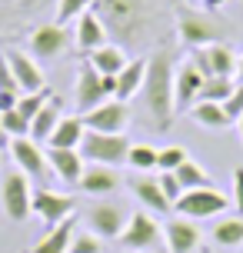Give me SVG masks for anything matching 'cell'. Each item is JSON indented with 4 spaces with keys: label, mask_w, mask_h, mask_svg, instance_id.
I'll use <instances>...</instances> for the list:
<instances>
[{
    "label": "cell",
    "mask_w": 243,
    "mask_h": 253,
    "mask_svg": "<svg viewBox=\"0 0 243 253\" xmlns=\"http://www.w3.org/2000/svg\"><path fill=\"white\" fill-rule=\"evenodd\" d=\"M160 190H163V197L170 203H177L180 197H183V187H180V180H177V173H160Z\"/></svg>",
    "instance_id": "obj_36"
},
{
    "label": "cell",
    "mask_w": 243,
    "mask_h": 253,
    "mask_svg": "<svg viewBox=\"0 0 243 253\" xmlns=\"http://www.w3.org/2000/svg\"><path fill=\"white\" fill-rule=\"evenodd\" d=\"M237 84H233V77H206L203 87H200V97L197 100H206V103H223L230 97Z\"/></svg>",
    "instance_id": "obj_28"
},
{
    "label": "cell",
    "mask_w": 243,
    "mask_h": 253,
    "mask_svg": "<svg viewBox=\"0 0 243 253\" xmlns=\"http://www.w3.org/2000/svg\"><path fill=\"white\" fill-rule=\"evenodd\" d=\"M77 187L83 193H90V197H107V193H114L120 187V173H117V167L90 164V167H83V177H80Z\"/></svg>",
    "instance_id": "obj_19"
},
{
    "label": "cell",
    "mask_w": 243,
    "mask_h": 253,
    "mask_svg": "<svg viewBox=\"0 0 243 253\" xmlns=\"http://www.w3.org/2000/svg\"><path fill=\"white\" fill-rule=\"evenodd\" d=\"M237 84H243V57H237Z\"/></svg>",
    "instance_id": "obj_43"
},
{
    "label": "cell",
    "mask_w": 243,
    "mask_h": 253,
    "mask_svg": "<svg viewBox=\"0 0 243 253\" xmlns=\"http://www.w3.org/2000/svg\"><path fill=\"white\" fill-rule=\"evenodd\" d=\"M100 84H103L107 97H117V77H100Z\"/></svg>",
    "instance_id": "obj_41"
},
{
    "label": "cell",
    "mask_w": 243,
    "mask_h": 253,
    "mask_svg": "<svg viewBox=\"0 0 243 253\" xmlns=\"http://www.w3.org/2000/svg\"><path fill=\"white\" fill-rule=\"evenodd\" d=\"M143 77H147V57H137V60H130L120 74H117V97L114 100H123L127 103L130 97H137L143 87Z\"/></svg>",
    "instance_id": "obj_22"
},
{
    "label": "cell",
    "mask_w": 243,
    "mask_h": 253,
    "mask_svg": "<svg viewBox=\"0 0 243 253\" xmlns=\"http://www.w3.org/2000/svg\"><path fill=\"white\" fill-rule=\"evenodd\" d=\"M107 43V27H103V20L97 17V13H80L77 17V47L83 53H93L97 47H103Z\"/></svg>",
    "instance_id": "obj_21"
},
{
    "label": "cell",
    "mask_w": 243,
    "mask_h": 253,
    "mask_svg": "<svg viewBox=\"0 0 243 253\" xmlns=\"http://www.w3.org/2000/svg\"><path fill=\"white\" fill-rule=\"evenodd\" d=\"M7 20H10V13H7V10H0V30L7 27Z\"/></svg>",
    "instance_id": "obj_44"
},
{
    "label": "cell",
    "mask_w": 243,
    "mask_h": 253,
    "mask_svg": "<svg viewBox=\"0 0 243 253\" xmlns=\"http://www.w3.org/2000/svg\"><path fill=\"white\" fill-rule=\"evenodd\" d=\"M0 130L7 133V137H30V120L27 117H20V110L13 107V110H7V114H0Z\"/></svg>",
    "instance_id": "obj_32"
},
{
    "label": "cell",
    "mask_w": 243,
    "mask_h": 253,
    "mask_svg": "<svg viewBox=\"0 0 243 253\" xmlns=\"http://www.w3.org/2000/svg\"><path fill=\"white\" fill-rule=\"evenodd\" d=\"M74 227H77V213L60 220L57 227H50V233L37 240V247L30 253H70V240H74Z\"/></svg>",
    "instance_id": "obj_23"
},
{
    "label": "cell",
    "mask_w": 243,
    "mask_h": 253,
    "mask_svg": "<svg viewBox=\"0 0 243 253\" xmlns=\"http://www.w3.org/2000/svg\"><path fill=\"white\" fill-rule=\"evenodd\" d=\"M87 63L100 77H117L130 60H127V53H123V47H117V43H103V47H97V50L90 53Z\"/></svg>",
    "instance_id": "obj_24"
},
{
    "label": "cell",
    "mask_w": 243,
    "mask_h": 253,
    "mask_svg": "<svg viewBox=\"0 0 243 253\" xmlns=\"http://www.w3.org/2000/svg\"><path fill=\"white\" fill-rule=\"evenodd\" d=\"M177 173V180H180V187L183 190H200V187H213L210 183V173H206L200 164H193V160H183V164L173 170Z\"/></svg>",
    "instance_id": "obj_29"
},
{
    "label": "cell",
    "mask_w": 243,
    "mask_h": 253,
    "mask_svg": "<svg viewBox=\"0 0 243 253\" xmlns=\"http://www.w3.org/2000/svg\"><path fill=\"white\" fill-rule=\"evenodd\" d=\"M3 60L10 63L13 77H17V84H20V93H37L43 90V70L37 67L34 57H27L24 50H3Z\"/></svg>",
    "instance_id": "obj_17"
},
{
    "label": "cell",
    "mask_w": 243,
    "mask_h": 253,
    "mask_svg": "<svg viewBox=\"0 0 243 253\" xmlns=\"http://www.w3.org/2000/svg\"><path fill=\"white\" fill-rule=\"evenodd\" d=\"M183 160H190V157H187V150H183L180 143H170V147H163V150H160V157H157V170H160V173H173Z\"/></svg>",
    "instance_id": "obj_33"
},
{
    "label": "cell",
    "mask_w": 243,
    "mask_h": 253,
    "mask_svg": "<svg viewBox=\"0 0 243 253\" xmlns=\"http://www.w3.org/2000/svg\"><path fill=\"white\" fill-rule=\"evenodd\" d=\"M70 253H103V243L97 233H77L70 240Z\"/></svg>",
    "instance_id": "obj_35"
},
{
    "label": "cell",
    "mask_w": 243,
    "mask_h": 253,
    "mask_svg": "<svg viewBox=\"0 0 243 253\" xmlns=\"http://www.w3.org/2000/svg\"><path fill=\"white\" fill-rule=\"evenodd\" d=\"M107 34L120 37L123 43H140V37L150 27V7L143 0H97Z\"/></svg>",
    "instance_id": "obj_2"
},
{
    "label": "cell",
    "mask_w": 243,
    "mask_h": 253,
    "mask_svg": "<svg viewBox=\"0 0 243 253\" xmlns=\"http://www.w3.org/2000/svg\"><path fill=\"white\" fill-rule=\"evenodd\" d=\"M163 240H166V250L170 253H197L203 233H200V227H197V220L173 216V220L163 223Z\"/></svg>",
    "instance_id": "obj_13"
},
{
    "label": "cell",
    "mask_w": 243,
    "mask_h": 253,
    "mask_svg": "<svg viewBox=\"0 0 243 253\" xmlns=\"http://www.w3.org/2000/svg\"><path fill=\"white\" fill-rule=\"evenodd\" d=\"M130 216L123 213L120 203H93L87 210V223H90V233H97L100 240H120V233L127 227Z\"/></svg>",
    "instance_id": "obj_9"
},
{
    "label": "cell",
    "mask_w": 243,
    "mask_h": 253,
    "mask_svg": "<svg viewBox=\"0 0 243 253\" xmlns=\"http://www.w3.org/2000/svg\"><path fill=\"white\" fill-rule=\"evenodd\" d=\"M233 207H237V213L243 216V167L233 170Z\"/></svg>",
    "instance_id": "obj_39"
},
{
    "label": "cell",
    "mask_w": 243,
    "mask_h": 253,
    "mask_svg": "<svg viewBox=\"0 0 243 253\" xmlns=\"http://www.w3.org/2000/svg\"><path fill=\"white\" fill-rule=\"evenodd\" d=\"M64 117H60V103L57 100H47L43 107L37 110V117L30 120V140H37V143H47L53 137V130L60 124Z\"/></svg>",
    "instance_id": "obj_25"
},
{
    "label": "cell",
    "mask_w": 243,
    "mask_h": 253,
    "mask_svg": "<svg viewBox=\"0 0 243 253\" xmlns=\"http://www.w3.org/2000/svg\"><path fill=\"white\" fill-rule=\"evenodd\" d=\"M193 63L203 77H237V53L227 43H206L193 50Z\"/></svg>",
    "instance_id": "obj_11"
},
{
    "label": "cell",
    "mask_w": 243,
    "mask_h": 253,
    "mask_svg": "<svg viewBox=\"0 0 243 253\" xmlns=\"http://www.w3.org/2000/svg\"><path fill=\"white\" fill-rule=\"evenodd\" d=\"M127 253H137V250H127Z\"/></svg>",
    "instance_id": "obj_47"
},
{
    "label": "cell",
    "mask_w": 243,
    "mask_h": 253,
    "mask_svg": "<svg viewBox=\"0 0 243 253\" xmlns=\"http://www.w3.org/2000/svg\"><path fill=\"white\" fill-rule=\"evenodd\" d=\"M157 157H160V150L157 147H150V143H130V153H127V164L133 167V170H157Z\"/></svg>",
    "instance_id": "obj_31"
},
{
    "label": "cell",
    "mask_w": 243,
    "mask_h": 253,
    "mask_svg": "<svg viewBox=\"0 0 243 253\" xmlns=\"http://www.w3.org/2000/svg\"><path fill=\"white\" fill-rule=\"evenodd\" d=\"M103 100H110L107 93H103V84H100V74L90 67V63H83L77 74V87H74V103H77L80 117L90 114L93 107H100Z\"/></svg>",
    "instance_id": "obj_16"
},
{
    "label": "cell",
    "mask_w": 243,
    "mask_h": 253,
    "mask_svg": "<svg viewBox=\"0 0 243 253\" xmlns=\"http://www.w3.org/2000/svg\"><path fill=\"white\" fill-rule=\"evenodd\" d=\"M34 213H37L43 223L57 227L60 220H67V216L77 213V200H74L70 193H60V190L37 187L34 190Z\"/></svg>",
    "instance_id": "obj_7"
},
{
    "label": "cell",
    "mask_w": 243,
    "mask_h": 253,
    "mask_svg": "<svg viewBox=\"0 0 243 253\" xmlns=\"http://www.w3.org/2000/svg\"><path fill=\"white\" fill-rule=\"evenodd\" d=\"M90 3H93V0H60V3H57V24L67 27L70 20H74V17L87 13V10H90Z\"/></svg>",
    "instance_id": "obj_34"
},
{
    "label": "cell",
    "mask_w": 243,
    "mask_h": 253,
    "mask_svg": "<svg viewBox=\"0 0 243 253\" xmlns=\"http://www.w3.org/2000/svg\"><path fill=\"white\" fill-rule=\"evenodd\" d=\"M130 140L123 133H93L87 130L80 140V157L87 164H103V167H120L127 164Z\"/></svg>",
    "instance_id": "obj_3"
},
{
    "label": "cell",
    "mask_w": 243,
    "mask_h": 253,
    "mask_svg": "<svg viewBox=\"0 0 243 253\" xmlns=\"http://www.w3.org/2000/svg\"><path fill=\"white\" fill-rule=\"evenodd\" d=\"M0 157H3V153H0Z\"/></svg>",
    "instance_id": "obj_48"
},
{
    "label": "cell",
    "mask_w": 243,
    "mask_h": 253,
    "mask_svg": "<svg viewBox=\"0 0 243 253\" xmlns=\"http://www.w3.org/2000/svg\"><path fill=\"white\" fill-rule=\"evenodd\" d=\"M0 200H3V213L10 216L13 223H24L27 216L34 213V190H30L27 173H20V170L7 173L3 187H0Z\"/></svg>",
    "instance_id": "obj_6"
},
{
    "label": "cell",
    "mask_w": 243,
    "mask_h": 253,
    "mask_svg": "<svg viewBox=\"0 0 243 253\" xmlns=\"http://www.w3.org/2000/svg\"><path fill=\"white\" fill-rule=\"evenodd\" d=\"M230 207V200L220 193L217 187H200V190H183V197L173 203L177 216L187 220H206V216H217Z\"/></svg>",
    "instance_id": "obj_5"
},
{
    "label": "cell",
    "mask_w": 243,
    "mask_h": 253,
    "mask_svg": "<svg viewBox=\"0 0 243 253\" xmlns=\"http://www.w3.org/2000/svg\"><path fill=\"white\" fill-rule=\"evenodd\" d=\"M20 103V93H10V90H0V114H7Z\"/></svg>",
    "instance_id": "obj_40"
},
{
    "label": "cell",
    "mask_w": 243,
    "mask_h": 253,
    "mask_svg": "<svg viewBox=\"0 0 243 253\" xmlns=\"http://www.w3.org/2000/svg\"><path fill=\"white\" fill-rule=\"evenodd\" d=\"M203 80H206V77L200 74V67H197L193 60H187V63H180V67H177V77H173V100H177V114L190 110L193 103H197Z\"/></svg>",
    "instance_id": "obj_15"
},
{
    "label": "cell",
    "mask_w": 243,
    "mask_h": 253,
    "mask_svg": "<svg viewBox=\"0 0 243 253\" xmlns=\"http://www.w3.org/2000/svg\"><path fill=\"white\" fill-rule=\"evenodd\" d=\"M120 243H123V250L154 253L157 247L163 243V227H160L147 210H137V213H130L127 227H123V233H120Z\"/></svg>",
    "instance_id": "obj_4"
},
{
    "label": "cell",
    "mask_w": 243,
    "mask_h": 253,
    "mask_svg": "<svg viewBox=\"0 0 243 253\" xmlns=\"http://www.w3.org/2000/svg\"><path fill=\"white\" fill-rule=\"evenodd\" d=\"M87 133V126H83V117H64L57 130H53V137L47 140V147H64V150H80V140Z\"/></svg>",
    "instance_id": "obj_26"
},
{
    "label": "cell",
    "mask_w": 243,
    "mask_h": 253,
    "mask_svg": "<svg viewBox=\"0 0 243 253\" xmlns=\"http://www.w3.org/2000/svg\"><path fill=\"white\" fill-rule=\"evenodd\" d=\"M237 126H240V140H243V117H240V120H237Z\"/></svg>",
    "instance_id": "obj_46"
},
{
    "label": "cell",
    "mask_w": 243,
    "mask_h": 253,
    "mask_svg": "<svg viewBox=\"0 0 243 253\" xmlns=\"http://www.w3.org/2000/svg\"><path fill=\"white\" fill-rule=\"evenodd\" d=\"M193 120L200 126H206V130H227V126L233 124L230 117H227V110H223V103H206V100H197L190 107Z\"/></svg>",
    "instance_id": "obj_27"
},
{
    "label": "cell",
    "mask_w": 243,
    "mask_h": 253,
    "mask_svg": "<svg viewBox=\"0 0 243 253\" xmlns=\"http://www.w3.org/2000/svg\"><path fill=\"white\" fill-rule=\"evenodd\" d=\"M223 3H227V0H203V7H206V10H220Z\"/></svg>",
    "instance_id": "obj_42"
},
{
    "label": "cell",
    "mask_w": 243,
    "mask_h": 253,
    "mask_svg": "<svg viewBox=\"0 0 243 253\" xmlns=\"http://www.w3.org/2000/svg\"><path fill=\"white\" fill-rule=\"evenodd\" d=\"M47 164H50V173L57 180H64L67 187L80 183V177H83V157H80V150L47 147Z\"/></svg>",
    "instance_id": "obj_18"
},
{
    "label": "cell",
    "mask_w": 243,
    "mask_h": 253,
    "mask_svg": "<svg viewBox=\"0 0 243 253\" xmlns=\"http://www.w3.org/2000/svg\"><path fill=\"white\" fill-rule=\"evenodd\" d=\"M7 147H10V157L20 173H27V177H47L50 164H47V153H43V147L37 140L13 137V140H7Z\"/></svg>",
    "instance_id": "obj_12"
},
{
    "label": "cell",
    "mask_w": 243,
    "mask_h": 253,
    "mask_svg": "<svg viewBox=\"0 0 243 253\" xmlns=\"http://www.w3.org/2000/svg\"><path fill=\"white\" fill-rule=\"evenodd\" d=\"M213 243L220 247H240L243 243V216H227L213 227Z\"/></svg>",
    "instance_id": "obj_30"
},
{
    "label": "cell",
    "mask_w": 243,
    "mask_h": 253,
    "mask_svg": "<svg viewBox=\"0 0 243 253\" xmlns=\"http://www.w3.org/2000/svg\"><path fill=\"white\" fill-rule=\"evenodd\" d=\"M130 190H133V197H137L147 210H154V213H170V210H173V203L163 197L157 177H133L130 180Z\"/></svg>",
    "instance_id": "obj_20"
},
{
    "label": "cell",
    "mask_w": 243,
    "mask_h": 253,
    "mask_svg": "<svg viewBox=\"0 0 243 253\" xmlns=\"http://www.w3.org/2000/svg\"><path fill=\"white\" fill-rule=\"evenodd\" d=\"M177 34L187 47H206V43H220V30L217 24L203 17V13H193V10H180L177 17Z\"/></svg>",
    "instance_id": "obj_10"
},
{
    "label": "cell",
    "mask_w": 243,
    "mask_h": 253,
    "mask_svg": "<svg viewBox=\"0 0 243 253\" xmlns=\"http://www.w3.org/2000/svg\"><path fill=\"white\" fill-rule=\"evenodd\" d=\"M223 110H227V117H230L233 124L243 117V84H237V90H233L230 97L223 100Z\"/></svg>",
    "instance_id": "obj_37"
},
{
    "label": "cell",
    "mask_w": 243,
    "mask_h": 253,
    "mask_svg": "<svg viewBox=\"0 0 243 253\" xmlns=\"http://www.w3.org/2000/svg\"><path fill=\"white\" fill-rule=\"evenodd\" d=\"M127 124H130V107L123 100H103L100 107L83 114V126L93 133H123Z\"/></svg>",
    "instance_id": "obj_8"
},
{
    "label": "cell",
    "mask_w": 243,
    "mask_h": 253,
    "mask_svg": "<svg viewBox=\"0 0 243 253\" xmlns=\"http://www.w3.org/2000/svg\"><path fill=\"white\" fill-rule=\"evenodd\" d=\"M0 147H7V133L3 130H0Z\"/></svg>",
    "instance_id": "obj_45"
},
{
    "label": "cell",
    "mask_w": 243,
    "mask_h": 253,
    "mask_svg": "<svg viewBox=\"0 0 243 253\" xmlns=\"http://www.w3.org/2000/svg\"><path fill=\"white\" fill-rule=\"evenodd\" d=\"M173 77H177V67H173V53L166 47L154 50V57H147V77H143V87H140V100L143 110H147V126L154 133H166L173 126V117H177Z\"/></svg>",
    "instance_id": "obj_1"
},
{
    "label": "cell",
    "mask_w": 243,
    "mask_h": 253,
    "mask_svg": "<svg viewBox=\"0 0 243 253\" xmlns=\"http://www.w3.org/2000/svg\"><path fill=\"white\" fill-rule=\"evenodd\" d=\"M70 47V34H67L60 24H40L34 34H30V53L37 60H53Z\"/></svg>",
    "instance_id": "obj_14"
},
{
    "label": "cell",
    "mask_w": 243,
    "mask_h": 253,
    "mask_svg": "<svg viewBox=\"0 0 243 253\" xmlns=\"http://www.w3.org/2000/svg\"><path fill=\"white\" fill-rule=\"evenodd\" d=\"M0 90H10V93H20V84H17V77H13L10 63L3 60V53H0ZM24 97V93H20Z\"/></svg>",
    "instance_id": "obj_38"
}]
</instances>
